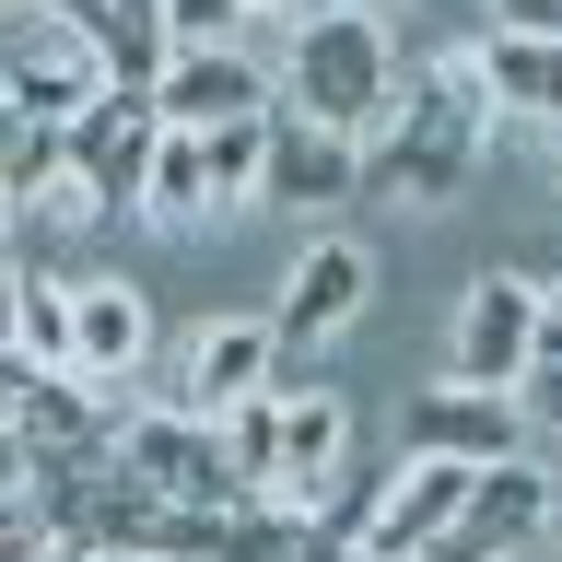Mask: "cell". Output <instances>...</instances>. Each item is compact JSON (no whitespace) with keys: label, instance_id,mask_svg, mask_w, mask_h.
Segmentation results:
<instances>
[{"label":"cell","instance_id":"20","mask_svg":"<svg viewBox=\"0 0 562 562\" xmlns=\"http://www.w3.org/2000/svg\"><path fill=\"white\" fill-rule=\"evenodd\" d=\"M12 153H24V105L0 94V200H12Z\"/></svg>","mask_w":562,"mask_h":562},{"label":"cell","instance_id":"24","mask_svg":"<svg viewBox=\"0 0 562 562\" xmlns=\"http://www.w3.org/2000/svg\"><path fill=\"white\" fill-rule=\"evenodd\" d=\"M539 293H551V340H562V270H551V281H539Z\"/></svg>","mask_w":562,"mask_h":562},{"label":"cell","instance_id":"22","mask_svg":"<svg viewBox=\"0 0 562 562\" xmlns=\"http://www.w3.org/2000/svg\"><path fill=\"white\" fill-rule=\"evenodd\" d=\"M305 562H375V551H363V539H328V527H316V539H305Z\"/></svg>","mask_w":562,"mask_h":562},{"label":"cell","instance_id":"21","mask_svg":"<svg viewBox=\"0 0 562 562\" xmlns=\"http://www.w3.org/2000/svg\"><path fill=\"white\" fill-rule=\"evenodd\" d=\"M492 24H562V0H481Z\"/></svg>","mask_w":562,"mask_h":562},{"label":"cell","instance_id":"15","mask_svg":"<svg viewBox=\"0 0 562 562\" xmlns=\"http://www.w3.org/2000/svg\"><path fill=\"white\" fill-rule=\"evenodd\" d=\"M551 492H562V469H551L539 446H527V457H492L481 481H469V516H457V527H469V539H492V551L516 562V551H539V527H551Z\"/></svg>","mask_w":562,"mask_h":562},{"label":"cell","instance_id":"1","mask_svg":"<svg viewBox=\"0 0 562 562\" xmlns=\"http://www.w3.org/2000/svg\"><path fill=\"white\" fill-rule=\"evenodd\" d=\"M492 130H504V105H492V82H481V47L457 35V47L411 59L386 130L363 140V188H375V200H411V211H446L457 188L492 165Z\"/></svg>","mask_w":562,"mask_h":562},{"label":"cell","instance_id":"28","mask_svg":"<svg viewBox=\"0 0 562 562\" xmlns=\"http://www.w3.org/2000/svg\"><path fill=\"white\" fill-rule=\"evenodd\" d=\"M140 562H165V551H140Z\"/></svg>","mask_w":562,"mask_h":562},{"label":"cell","instance_id":"11","mask_svg":"<svg viewBox=\"0 0 562 562\" xmlns=\"http://www.w3.org/2000/svg\"><path fill=\"white\" fill-rule=\"evenodd\" d=\"M270 211H305V223H328V211L363 200V140L351 130H316V117H293V105H270V188H258Z\"/></svg>","mask_w":562,"mask_h":562},{"label":"cell","instance_id":"25","mask_svg":"<svg viewBox=\"0 0 562 562\" xmlns=\"http://www.w3.org/2000/svg\"><path fill=\"white\" fill-rule=\"evenodd\" d=\"M59 12H82V24H105V0H59Z\"/></svg>","mask_w":562,"mask_h":562},{"label":"cell","instance_id":"4","mask_svg":"<svg viewBox=\"0 0 562 562\" xmlns=\"http://www.w3.org/2000/svg\"><path fill=\"white\" fill-rule=\"evenodd\" d=\"M153 140H165V105L153 82H117L70 117V223H130L140 188H153Z\"/></svg>","mask_w":562,"mask_h":562},{"label":"cell","instance_id":"6","mask_svg":"<svg viewBox=\"0 0 562 562\" xmlns=\"http://www.w3.org/2000/svg\"><path fill=\"white\" fill-rule=\"evenodd\" d=\"M551 351V293L527 270H481L446 316V375L469 386H527V363Z\"/></svg>","mask_w":562,"mask_h":562},{"label":"cell","instance_id":"23","mask_svg":"<svg viewBox=\"0 0 562 562\" xmlns=\"http://www.w3.org/2000/svg\"><path fill=\"white\" fill-rule=\"evenodd\" d=\"M539 551H562V492H551V527H539Z\"/></svg>","mask_w":562,"mask_h":562},{"label":"cell","instance_id":"12","mask_svg":"<svg viewBox=\"0 0 562 562\" xmlns=\"http://www.w3.org/2000/svg\"><path fill=\"white\" fill-rule=\"evenodd\" d=\"M165 363V340H153V305H140L130 281H70V375H94L105 398H130L140 375Z\"/></svg>","mask_w":562,"mask_h":562},{"label":"cell","instance_id":"9","mask_svg":"<svg viewBox=\"0 0 562 562\" xmlns=\"http://www.w3.org/2000/svg\"><path fill=\"white\" fill-rule=\"evenodd\" d=\"M258 386H281V328L270 316H200V328L165 351V398H188L200 422L246 411Z\"/></svg>","mask_w":562,"mask_h":562},{"label":"cell","instance_id":"17","mask_svg":"<svg viewBox=\"0 0 562 562\" xmlns=\"http://www.w3.org/2000/svg\"><path fill=\"white\" fill-rule=\"evenodd\" d=\"M223 457H235L246 504H258V492H270V469H281V386H258L246 411H223Z\"/></svg>","mask_w":562,"mask_h":562},{"label":"cell","instance_id":"14","mask_svg":"<svg viewBox=\"0 0 562 562\" xmlns=\"http://www.w3.org/2000/svg\"><path fill=\"white\" fill-rule=\"evenodd\" d=\"M481 47V82L492 105H504V130H562V24H481L469 35Z\"/></svg>","mask_w":562,"mask_h":562},{"label":"cell","instance_id":"18","mask_svg":"<svg viewBox=\"0 0 562 562\" xmlns=\"http://www.w3.org/2000/svg\"><path fill=\"white\" fill-rule=\"evenodd\" d=\"M516 398H527V446H539V457L562 469V340L539 351V363H527V386H516Z\"/></svg>","mask_w":562,"mask_h":562},{"label":"cell","instance_id":"16","mask_svg":"<svg viewBox=\"0 0 562 562\" xmlns=\"http://www.w3.org/2000/svg\"><path fill=\"white\" fill-rule=\"evenodd\" d=\"M12 351H24V363H70V270H24L12 281Z\"/></svg>","mask_w":562,"mask_h":562},{"label":"cell","instance_id":"3","mask_svg":"<svg viewBox=\"0 0 562 562\" xmlns=\"http://www.w3.org/2000/svg\"><path fill=\"white\" fill-rule=\"evenodd\" d=\"M0 94L24 105V117H47V130H70L94 94H117L105 24L59 12V0H0Z\"/></svg>","mask_w":562,"mask_h":562},{"label":"cell","instance_id":"13","mask_svg":"<svg viewBox=\"0 0 562 562\" xmlns=\"http://www.w3.org/2000/svg\"><path fill=\"white\" fill-rule=\"evenodd\" d=\"M469 457H434V446H398V481H386V504L363 516V551L375 562H411L422 539H446L457 516H469Z\"/></svg>","mask_w":562,"mask_h":562},{"label":"cell","instance_id":"5","mask_svg":"<svg viewBox=\"0 0 562 562\" xmlns=\"http://www.w3.org/2000/svg\"><path fill=\"white\" fill-rule=\"evenodd\" d=\"M105 457H117V469H130L153 504H246L235 457H223V422H200L188 398H130Z\"/></svg>","mask_w":562,"mask_h":562},{"label":"cell","instance_id":"26","mask_svg":"<svg viewBox=\"0 0 562 562\" xmlns=\"http://www.w3.org/2000/svg\"><path fill=\"white\" fill-rule=\"evenodd\" d=\"M551 188H562V130H551Z\"/></svg>","mask_w":562,"mask_h":562},{"label":"cell","instance_id":"10","mask_svg":"<svg viewBox=\"0 0 562 562\" xmlns=\"http://www.w3.org/2000/svg\"><path fill=\"white\" fill-rule=\"evenodd\" d=\"M398 446L469 457V469H492V457H527V398H516V386H469V375H434V386L411 398V422H398Z\"/></svg>","mask_w":562,"mask_h":562},{"label":"cell","instance_id":"19","mask_svg":"<svg viewBox=\"0 0 562 562\" xmlns=\"http://www.w3.org/2000/svg\"><path fill=\"white\" fill-rule=\"evenodd\" d=\"M411 562H504V551H492V539H469V527H446V539H422Z\"/></svg>","mask_w":562,"mask_h":562},{"label":"cell","instance_id":"8","mask_svg":"<svg viewBox=\"0 0 562 562\" xmlns=\"http://www.w3.org/2000/svg\"><path fill=\"white\" fill-rule=\"evenodd\" d=\"M153 105H165L176 130L270 117V105H281V47H258V35H211V47H165V70H153Z\"/></svg>","mask_w":562,"mask_h":562},{"label":"cell","instance_id":"7","mask_svg":"<svg viewBox=\"0 0 562 562\" xmlns=\"http://www.w3.org/2000/svg\"><path fill=\"white\" fill-rule=\"evenodd\" d=\"M363 305H375V246L363 235H305L293 246V270H281V305H270V328H281V363L293 351H328V340H351L363 328Z\"/></svg>","mask_w":562,"mask_h":562},{"label":"cell","instance_id":"27","mask_svg":"<svg viewBox=\"0 0 562 562\" xmlns=\"http://www.w3.org/2000/svg\"><path fill=\"white\" fill-rule=\"evenodd\" d=\"M386 12H411V0H386Z\"/></svg>","mask_w":562,"mask_h":562},{"label":"cell","instance_id":"2","mask_svg":"<svg viewBox=\"0 0 562 562\" xmlns=\"http://www.w3.org/2000/svg\"><path fill=\"white\" fill-rule=\"evenodd\" d=\"M270 47H281V105L316 117V130H351V140H375L398 82H411V35H398L386 0H328L316 24L270 35Z\"/></svg>","mask_w":562,"mask_h":562}]
</instances>
